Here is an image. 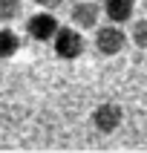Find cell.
Instances as JSON below:
<instances>
[{"instance_id": "6da1fadb", "label": "cell", "mask_w": 147, "mask_h": 153, "mask_svg": "<svg viewBox=\"0 0 147 153\" xmlns=\"http://www.w3.org/2000/svg\"><path fill=\"white\" fill-rule=\"evenodd\" d=\"M52 41H55V43H52L55 55H58V58H64V61H72V58H78V55L84 52V38H81V32H78V29H72V26L58 29Z\"/></svg>"}, {"instance_id": "52a82bcc", "label": "cell", "mask_w": 147, "mask_h": 153, "mask_svg": "<svg viewBox=\"0 0 147 153\" xmlns=\"http://www.w3.org/2000/svg\"><path fill=\"white\" fill-rule=\"evenodd\" d=\"M17 49H20V38H17V32H12V29H0V58L6 61L12 58V55H17Z\"/></svg>"}, {"instance_id": "5b68a950", "label": "cell", "mask_w": 147, "mask_h": 153, "mask_svg": "<svg viewBox=\"0 0 147 153\" xmlns=\"http://www.w3.org/2000/svg\"><path fill=\"white\" fill-rule=\"evenodd\" d=\"M69 17H72V23L81 26V29H95L98 17H101V9H98V3H92V0H78L75 6L69 9Z\"/></svg>"}, {"instance_id": "30bf717a", "label": "cell", "mask_w": 147, "mask_h": 153, "mask_svg": "<svg viewBox=\"0 0 147 153\" xmlns=\"http://www.w3.org/2000/svg\"><path fill=\"white\" fill-rule=\"evenodd\" d=\"M35 3H38L41 9H46V12H49V9H58L64 0H35Z\"/></svg>"}, {"instance_id": "3957f363", "label": "cell", "mask_w": 147, "mask_h": 153, "mask_svg": "<svg viewBox=\"0 0 147 153\" xmlns=\"http://www.w3.org/2000/svg\"><path fill=\"white\" fill-rule=\"evenodd\" d=\"M58 17L52 15V12H38L26 20V35L35 38V41H52L55 32H58Z\"/></svg>"}, {"instance_id": "277c9868", "label": "cell", "mask_w": 147, "mask_h": 153, "mask_svg": "<svg viewBox=\"0 0 147 153\" xmlns=\"http://www.w3.org/2000/svg\"><path fill=\"white\" fill-rule=\"evenodd\" d=\"M121 119H124V110H121L118 104H112V101L98 104V107L92 110V124L101 130V133H112V130H118Z\"/></svg>"}, {"instance_id": "8992f818", "label": "cell", "mask_w": 147, "mask_h": 153, "mask_svg": "<svg viewBox=\"0 0 147 153\" xmlns=\"http://www.w3.org/2000/svg\"><path fill=\"white\" fill-rule=\"evenodd\" d=\"M133 12H136V3L133 0H104V15L110 17L112 23L133 20Z\"/></svg>"}, {"instance_id": "9c48e42d", "label": "cell", "mask_w": 147, "mask_h": 153, "mask_svg": "<svg viewBox=\"0 0 147 153\" xmlns=\"http://www.w3.org/2000/svg\"><path fill=\"white\" fill-rule=\"evenodd\" d=\"M133 43L147 49V17L144 20H136V26H133Z\"/></svg>"}, {"instance_id": "8fae6325", "label": "cell", "mask_w": 147, "mask_h": 153, "mask_svg": "<svg viewBox=\"0 0 147 153\" xmlns=\"http://www.w3.org/2000/svg\"><path fill=\"white\" fill-rule=\"evenodd\" d=\"M144 12H147V0H144Z\"/></svg>"}, {"instance_id": "7a4b0ae2", "label": "cell", "mask_w": 147, "mask_h": 153, "mask_svg": "<svg viewBox=\"0 0 147 153\" xmlns=\"http://www.w3.org/2000/svg\"><path fill=\"white\" fill-rule=\"evenodd\" d=\"M124 46H127V35L121 32L115 23L95 29V49L101 52V55H118Z\"/></svg>"}, {"instance_id": "ba28073f", "label": "cell", "mask_w": 147, "mask_h": 153, "mask_svg": "<svg viewBox=\"0 0 147 153\" xmlns=\"http://www.w3.org/2000/svg\"><path fill=\"white\" fill-rule=\"evenodd\" d=\"M20 0H0V23H12L20 17Z\"/></svg>"}]
</instances>
